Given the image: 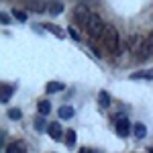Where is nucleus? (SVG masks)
<instances>
[{"mask_svg":"<svg viewBox=\"0 0 153 153\" xmlns=\"http://www.w3.org/2000/svg\"><path fill=\"white\" fill-rule=\"evenodd\" d=\"M100 45L108 55H118V49H120V37H118V31L112 27V25H106L104 35L100 37Z\"/></svg>","mask_w":153,"mask_h":153,"instance_id":"f257e3e1","label":"nucleus"},{"mask_svg":"<svg viewBox=\"0 0 153 153\" xmlns=\"http://www.w3.org/2000/svg\"><path fill=\"white\" fill-rule=\"evenodd\" d=\"M104 29H106V25L98 14H92L88 19V23H86V33L90 35L92 41H96V39H100V37L104 35Z\"/></svg>","mask_w":153,"mask_h":153,"instance_id":"f03ea898","label":"nucleus"},{"mask_svg":"<svg viewBox=\"0 0 153 153\" xmlns=\"http://www.w3.org/2000/svg\"><path fill=\"white\" fill-rule=\"evenodd\" d=\"M127 45H129V51L131 55L135 59H143V47H145V37H139V35H131L129 41H127Z\"/></svg>","mask_w":153,"mask_h":153,"instance_id":"7ed1b4c3","label":"nucleus"},{"mask_svg":"<svg viewBox=\"0 0 153 153\" xmlns=\"http://www.w3.org/2000/svg\"><path fill=\"white\" fill-rule=\"evenodd\" d=\"M90 16H92V12H90V6H88L86 2L76 4V8H74V23L84 25V27H86V23H88Z\"/></svg>","mask_w":153,"mask_h":153,"instance_id":"20e7f679","label":"nucleus"},{"mask_svg":"<svg viewBox=\"0 0 153 153\" xmlns=\"http://www.w3.org/2000/svg\"><path fill=\"white\" fill-rule=\"evenodd\" d=\"M114 125H117V135H118V137H127V135L131 133V123H129V118H127V117L117 114Z\"/></svg>","mask_w":153,"mask_h":153,"instance_id":"39448f33","label":"nucleus"},{"mask_svg":"<svg viewBox=\"0 0 153 153\" xmlns=\"http://www.w3.org/2000/svg\"><path fill=\"white\" fill-rule=\"evenodd\" d=\"M149 57H153V31L145 37V47H143V59L141 61H145V59H149Z\"/></svg>","mask_w":153,"mask_h":153,"instance_id":"423d86ee","label":"nucleus"},{"mask_svg":"<svg viewBox=\"0 0 153 153\" xmlns=\"http://www.w3.org/2000/svg\"><path fill=\"white\" fill-rule=\"evenodd\" d=\"M47 133H49V137H51L53 141H59V139L63 137V131H61V125H59V123H49Z\"/></svg>","mask_w":153,"mask_h":153,"instance_id":"0eeeda50","label":"nucleus"},{"mask_svg":"<svg viewBox=\"0 0 153 153\" xmlns=\"http://www.w3.org/2000/svg\"><path fill=\"white\" fill-rule=\"evenodd\" d=\"M4 153H27V145L23 141H14V143H8L4 147Z\"/></svg>","mask_w":153,"mask_h":153,"instance_id":"6e6552de","label":"nucleus"},{"mask_svg":"<svg viewBox=\"0 0 153 153\" xmlns=\"http://www.w3.org/2000/svg\"><path fill=\"white\" fill-rule=\"evenodd\" d=\"M12 92H14V88H12V86L2 84V86H0V102H8V98L12 96Z\"/></svg>","mask_w":153,"mask_h":153,"instance_id":"1a4fd4ad","label":"nucleus"},{"mask_svg":"<svg viewBox=\"0 0 153 153\" xmlns=\"http://www.w3.org/2000/svg\"><path fill=\"white\" fill-rule=\"evenodd\" d=\"M131 80H153V70H143V71H133Z\"/></svg>","mask_w":153,"mask_h":153,"instance_id":"9d476101","label":"nucleus"},{"mask_svg":"<svg viewBox=\"0 0 153 153\" xmlns=\"http://www.w3.org/2000/svg\"><path fill=\"white\" fill-rule=\"evenodd\" d=\"M133 135H135L137 139H145V137H147V127H145L143 123L133 125Z\"/></svg>","mask_w":153,"mask_h":153,"instance_id":"9b49d317","label":"nucleus"},{"mask_svg":"<svg viewBox=\"0 0 153 153\" xmlns=\"http://www.w3.org/2000/svg\"><path fill=\"white\" fill-rule=\"evenodd\" d=\"M43 29H47V31H51V33H53V35L57 37V39H63V29H59L57 25H53V23H45L43 25Z\"/></svg>","mask_w":153,"mask_h":153,"instance_id":"f8f14e48","label":"nucleus"},{"mask_svg":"<svg viewBox=\"0 0 153 153\" xmlns=\"http://www.w3.org/2000/svg\"><path fill=\"white\" fill-rule=\"evenodd\" d=\"M57 114H59L61 118H63V120H70V118L74 117V114H76V110H74L71 106H61V108L57 110Z\"/></svg>","mask_w":153,"mask_h":153,"instance_id":"ddd939ff","label":"nucleus"},{"mask_svg":"<svg viewBox=\"0 0 153 153\" xmlns=\"http://www.w3.org/2000/svg\"><path fill=\"white\" fill-rule=\"evenodd\" d=\"M25 8H27V10H33V12H43L45 10V4H43V2H27Z\"/></svg>","mask_w":153,"mask_h":153,"instance_id":"4468645a","label":"nucleus"},{"mask_svg":"<svg viewBox=\"0 0 153 153\" xmlns=\"http://www.w3.org/2000/svg\"><path fill=\"white\" fill-rule=\"evenodd\" d=\"M37 108H39V112L45 117V114H49V112H51V102H49V100H39Z\"/></svg>","mask_w":153,"mask_h":153,"instance_id":"2eb2a0df","label":"nucleus"},{"mask_svg":"<svg viewBox=\"0 0 153 153\" xmlns=\"http://www.w3.org/2000/svg\"><path fill=\"white\" fill-rule=\"evenodd\" d=\"M76 141H78V137H76V133H74V129H70V131H65V145L68 147H74L76 145Z\"/></svg>","mask_w":153,"mask_h":153,"instance_id":"dca6fc26","label":"nucleus"},{"mask_svg":"<svg viewBox=\"0 0 153 153\" xmlns=\"http://www.w3.org/2000/svg\"><path fill=\"white\" fill-rule=\"evenodd\" d=\"M59 90H63V84H59V82H49L47 88H45L47 94H55V92H59Z\"/></svg>","mask_w":153,"mask_h":153,"instance_id":"f3484780","label":"nucleus"},{"mask_svg":"<svg viewBox=\"0 0 153 153\" xmlns=\"http://www.w3.org/2000/svg\"><path fill=\"white\" fill-rule=\"evenodd\" d=\"M98 104L102 106V108H104V106H108V104H110V94L102 90V92L98 94Z\"/></svg>","mask_w":153,"mask_h":153,"instance_id":"a211bd4d","label":"nucleus"},{"mask_svg":"<svg viewBox=\"0 0 153 153\" xmlns=\"http://www.w3.org/2000/svg\"><path fill=\"white\" fill-rule=\"evenodd\" d=\"M12 16H14L16 21H21V23H25V21H27V12L21 10V8H12Z\"/></svg>","mask_w":153,"mask_h":153,"instance_id":"6ab92c4d","label":"nucleus"},{"mask_svg":"<svg viewBox=\"0 0 153 153\" xmlns=\"http://www.w3.org/2000/svg\"><path fill=\"white\" fill-rule=\"evenodd\" d=\"M6 117L10 118V120H19V118L23 117V112H21V108H8V114Z\"/></svg>","mask_w":153,"mask_h":153,"instance_id":"aec40b11","label":"nucleus"},{"mask_svg":"<svg viewBox=\"0 0 153 153\" xmlns=\"http://www.w3.org/2000/svg\"><path fill=\"white\" fill-rule=\"evenodd\" d=\"M33 125H35V129H37V131H43V129H47V127H49L47 123H45V117H37Z\"/></svg>","mask_w":153,"mask_h":153,"instance_id":"412c9836","label":"nucleus"},{"mask_svg":"<svg viewBox=\"0 0 153 153\" xmlns=\"http://www.w3.org/2000/svg\"><path fill=\"white\" fill-rule=\"evenodd\" d=\"M49 12L55 16V14H59V12H63V4L61 2H53L51 6H49Z\"/></svg>","mask_w":153,"mask_h":153,"instance_id":"4be33fe9","label":"nucleus"},{"mask_svg":"<svg viewBox=\"0 0 153 153\" xmlns=\"http://www.w3.org/2000/svg\"><path fill=\"white\" fill-rule=\"evenodd\" d=\"M68 33H70V37L74 39V41H80V39H82V37H80V33H78L76 29H74V25H71L70 29H68Z\"/></svg>","mask_w":153,"mask_h":153,"instance_id":"5701e85b","label":"nucleus"},{"mask_svg":"<svg viewBox=\"0 0 153 153\" xmlns=\"http://www.w3.org/2000/svg\"><path fill=\"white\" fill-rule=\"evenodd\" d=\"M0 21H2V25H8V23H10V19H8V14H6V12H2V14H0Z\"/></svg>","mask_w":153,"mask_h":153,"instance_id":"b1692460","label":"nucleus"}]
</instances>
